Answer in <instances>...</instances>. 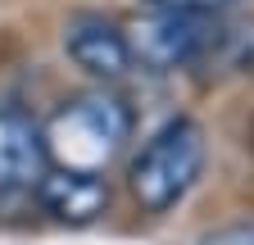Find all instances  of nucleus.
I'll use <instances>...</instances> for the list:
<instances>
[{
  "label": "nucleus",
  "instance_id": "9",
  "mask_svg": "<svg viewBox=\"0 0 254 245\" xmlns=\"http://www.w3.org/2000/svg\"><path fill=\"white\" fill-rule=\"evenodd\" d=\"M200 245H254V223H236V227H222V232L204 236Z\"/></svg>",
  "mask_w": 254,
  "mask_h": 245
},
{
  "label": "nucleus",
  "instance_id": "6",
  "mask_svg": "<svg viewBox=\"0 0 254 245\" xmlns=\"http://www.w3.org/2000/svg\"><path fill=\"white\" fill-rule=\"evenodd\" d=\"M37 200L41 209L50 213L55 223H68V227H86L105 213L109 204V186L91 173H64V168H50L37 186Z\"/></svg>",
  "mask_w": 254,
  "mask_h": 245
},
{
  "label": "nucleus",
  "instance_id": "7",
  "mask_svg": "<svg viewBox=\"0 0 254 245\" xmlns=\"http://www.w3.org/2000/svg\"><path fill=\"white\" fill-rule=\"evenodd\" d=\"M204 64L222 68H254V23H227L213 32V46L204 55Z\"/></svg>",
  "mask_w": 254,
  "mask_h": 245
},
{
  "label": "nucleus",
  "instance_id": "2",
  "mask_svg": "<svg viewBox=\"0 0 254 245\" xmlns=\"http://www.w3.org/2000/svg\"><path fill=\"white\" fill-rule=\"evenodd\" d=\"M204 168V132L195 118L164 122L127 168V191L145 213H168Z\"/></svg>",
  "mask_w": 254,
  "mask_h": 245
},
{
  "label": "nucleus",
  "instance_id": "3",
  "mask_svg": "<svg viewBox=\"0 0 254 245\" xmlns=\"http://www.w3.org/2000/svg\"><path fill=\"white\" fill-rule=\"evenodd\" d=\"M213 32H218V23L209 14H177V9H150V14H141L123 27L132 64H145L150 73L204 64Z\"/></svg>",
  "mask_w": 254,
  "mask_h": 245
},
{
  "label": "nucleus",
  "instance_id": "5",
  "mask_svg": "<svg viewBox=\"0 0 254 245\" xmlns=\"http://www.w3.org/2000/svg\"><path fill=\"white\" fill-rule=\"evenodd\" d=\"M64 50H68V59L82 73L100 77V82H118L132 68V50H127L123 27L105 14H91V9H77L64 23Z\"/></svg>",
  "mask_w": 254,
  "mask_h": 245
},
{
  "label": "nucleus",
  "instance_id": "4",
  "mask_svg": "<svg viewBox=\"0 0 254 245\" xmlns=\"http://www.w3.org/2000/svg\"><path fill=\"white\" fill-rule=\"evenodd\" d=\"M46 173H50V155L41 127L23 109H0V200L37 195Z\"/></svg>",
  "mask_w": 254,
  "mask_h": 245
},
{
  "label": "nucleus",
  "instance_id": "1",
  "mask_svg": "<svg viewBox=\"0 0 254 245\" xmlns=\"http://www.w3.org/2000/svg\"><path fill=\"white\" fill-rule=\"evenodd\" d=\"M127 136H132V114L109 91H91V96L59 105L50 114V122L41 127L50 168L91 173V177H100L109 168V159L123 150Z\"/></svg>",
  "mask_w": 254,
  "mask_h": 245
},
{
  "label": "nucleus",
  "instance_id": "8",
  "mask_svg": "<svg viewBox=\"0 0 254 245\" xmlns=\"http://www.w3.org/2000/svg\"><path fill=\"white\" fill-rule=\"evenodd\" d=\"M150 9H177V14H213V9H227L232 0H145Z\"/></svg>",
  "mask_w": 254,
  "mask_h": 245
}]
</instances>
